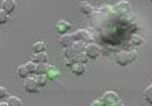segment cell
Instances as JSON below:
<instances>
[{
    "mask_svg": "<svg viewBox=\"0 0 152 106\" xmlns=\"http://www.w3.org/2000/svg\"><path fill=\"white\" fill-rule=\"evenodd\" d=\"M136 57H137L136 52H125V50L118 52V53H115V56H114L115 61H117V64H120V65L129 64L130 61H133Z\"/></svg>",
    "mask_w": 152,
    "mask_h": 106,
    "instance_id": "obj_1",
    "label": "cell"
},
{
    "mask_svg": "<svg viewBox=\"0 0 152 106\" xmlns=\"http://www.w3.org/2000/svg\"><path fill=\"white\" fill-rule=\"evenodd\" d=\"M102 103L103 106H114L118 102V94L114 93V91H106V93L102 95Z\"/></svg>",
    "mask_w": 152,
    "mask_h": 106,
    "instance_id": "obj_2",
    "label": "cell"
},
{
    "mask_svg": "<svg viewBox=\"0 0 152 106\" xmlns=\"http://www.w3.org/2000/svg\"><path fill=\"white\" fill-rule=\"evenodd\" d=\"M84 53L87 55V57H88V58H96L99 56L98 45H95V44H88V45L86 46Z\"/></svg>",
    "mask_w": 152,
    "mask_h": 106,
    "instance_id": "obj_3",
    "label": "cell"
},
{
    "mask_svg": "<svg viewBox=\"0 0 152 106\" xmlns=\"http://www.w3.org/2000/svg\"><path fill=\"white\" fill-rule=\"evenodd\" d=\"M73 42H75V39H73L72 34H63L60 38H58V44H60L61 46H64V48H69V46H72Z\"/></svg>",
    "mask_w": 152,
    "mask_h": 106,
    "instance_id": "obj_4",
    "label": "cell"
},
{
    "mask_svg": "<svg viewBox=\"0 0 152 106\" xmlns=\"http://www.w3.org/2000/svg\"><path fill=\"white\" fill-rule=\"evenodd\" d=\"M25 88L27 93H35L38 88V83L37 80H35V77L33 79V77H28V79H26L25 82Z\"/></svg>",
    "mask_w": 152,
    "mask_h": 106,
    "instance_id": "obj_5",
    "label": "cell"
},
{
    "mask_svg": "<svg viewBox=\"0 0 152 106\" xmlns=\"http://www.w3.org/2000/svg\"><path fill=\"white\" fill-rule=\"evenodd\" d=\"M15 7H16V3L14 0H4L3 4H1V10L6 11L7 14H11L15 10Z\"/></svg>",
    "mask_w": 152,
    "mask_h": 106,
    "instance_id": "obj_6",
    "label": "cell"
},
{
    "mask_svg": "<svg viewBox=\"0 0 152 106\" xmlns=\"http://www.w3.org/2000/svg\"><path fill=\"white\" fill-rule=\"evenodd\" d=\"M72 35H73V39H75V41H83V39L87 38L88 33H87V30H84V29H79V30H76Z\"/></svg>",
    "mask_w": 152,
    "mask_h": 106,
    "instance_id": "obj_7",
    "label": "cell"
},
{
    "mask_svg": "<svg viewBox=\"0 0 152 106\" xmlns=\"http://www.w3.org/2000/svg\"><path fill=\"white\" fill-rule=\"evenodd\" d=\"M33 61L37 63V64H46L48 55L45 53V52H42V53H35L34 57H33Z\"/></svg>",
    "mask_w": 152,
    "mask_h": 106,
    "instance_id": "obj_8",
    "label": "cell"
},
{
    "mask_svg": "<svg viewBox=\"0 0 152 106\" xmlns=\"http://www.w3.org/2000/svg\"><path fill=\"white\" fill-rule=\"evenodd\" d=\"M56 29L58 30V31H61L63 34H66V31L71 29V23L65 22V20H60V22L56 25Z\"/></svg>",
    "mask_w": 152,
    "mask_h": 106,
    "instance_id": "obj_9",
    "label": "cell"
},
{
    "mask_svg": "<svg viewBox=\"0 0 152 106\" xmlns=\"http://www.w3.org/2000/svg\"><path fill=\"white\" fill-rule=\"evenodd\" d=\"M86 72V65L82 63H76L72 67V74L73 75H83Z\"/></svg>",
    "mask_w": 152,
    "mask_h": 106,
    "instance_id": "obj_10",
    "label": "cell"
},
{
    "mask_svg": "<svg viewBox=\"0 0 152 106\" xmlns=\"http://www.w3.org/2000/svg\"><path fill=\"white\" fill-rule=\"evenodd\" d=\"M114 10L117 11V12H126L128 10H130V6H129V3H125V1H122V3L117 4V6L114 7Z\"/></svg>",
    "mask_w": 152,
    "mask_h": 106,
    "instance_id": "obj_11",
    "label": "cell"
},
{
    "mask_svg": "<svg viewBox=\"0 0 152 106\" xmlns=\"http://www.w3.org/2000/svg\"><path fill=\"white\" fill-rule=\"evenodd\" d=\"M45 49H46L45 42L38 41V42H35L34 45H33V50H34L35 53H42V52H45Z\"/></svg>",
    "mask_w": 152,
    "mask_h": 106,
    "instance_id": "obj_12",
    "label": "cell"
},
{
    "mask_svg": "<svg viewBox=\"0 0 152 106\" xmlns=\"http://www.w3.org/2000/svg\"><path fill=\"white\" fill-rule=\"evenodd\" d=\"M77 55V50L75 49V46H69V48H65V58H75Z\"/></svg>",
    "mask_w": 152,
    "mask_h": 106,
    "instance_id": "obj_13",
    "label": "cell"
},
{
    "mask_svg": "<svg viewBox=\"0 0 152 106\" xmlns=\"http://www.w3.org/2000/svg\"><path fill=\"white\" fill-rule=\"evenodd\" d=\"M50 67L48 64H38L37 65V75H48Z\"/></svg>",
    "mask_w": 152,
    "mask_h": 106,
    "instance_id": "obj_14",
    "label": "cell"
},
{
    "mask_svg": "<svg viewBox=\"0 0 152 106\" xmlns=\"http://www.w3.org/2000/svg\"><path fill=\"white\" fill-rule=\"evenodd\" d=\"M144 99H145L149 105H152V84H149L145 90H144Z\"/></svg>",
    "mask_w": 152,
    "mask_h": 106,
    "instance_id": "obj_15",
    "label": "cell"
},
{
    "mask_svg": "<svg viewBox=\"0 0 152 106\" xmlns=\"http://www.w3.org/2000/svg\"><path fill=\"white\" fill-rule=\"evenodd\" d=\"M79 10L82 11L83 14H86V15H90V14L92 12V7L87 3H80L79 4Z\"/></svg>",
    "mask_w": 152,
    "mask_h": 106,
    "instance_id": "obj_16",
    "label": "cell"
},
{
    "mask_svg": "<svg viewBox=\"0 0 152 106\" xmlns=\"http://www.w3.org/2000/svg\"><path fill=\"white\" fill-rule=\"evenodd\" d=\"M16 72H18V75H19L20 77H26L28 74H30L26 65H19V67L16 68Z\"/></svg>",
    "mask_w": 152,
    "mask_h": 106,
    "instance_id": "obj_17",
    "label": "cell"
},
{
    "mask_svg": "<svg viewBox=\"0 0 152 106\" xmlns=\"http://www.w3.org/2000/svg\"><path fill=\"white\" fill-rule=\"evenodd\" d=\"M7 103H8V106H22V102L18 96H10Z\"/></svg>",
    "mask_w": 152,
    "mask_h": 106,
    "instance_id": "obj_18",
    "label": "cell"
},
{
    "mask_svg": "<svg viewBox=\"0 0 152 106\" xmlns=\"http://www.w3.org/2000/svg\"><path fill=\"white\" fill-rule=\"evenodd\" d=\"M37 63H34V61H28L27 64H26V67H27V69H28V72L30 74H37Z\"/></svg>",
    "mask_w": 152,
    "mask_h": 106,
    "instance_id": "obj_19",
    "label": "cell"
},
{
    "mask_svg": "<svg viewBox=\"0 0 152 106\" xmlns=\"http://www.w3.org/2000/svg\"><path fill=\"white\" fill-rule=\"evenodd\" d=\"M35 80H37L38 86H45L48 82V76L46 75H37V76H35Z\"/></svg>",
    "mask_w": 152,
    "mask_h": 106,
    "instance_id": "obj_20",
    "label": "cell"
},
{
    "mask_svg": "<svg viewBox=\"0 0 152 106\" xmlns=\"http://www.w3.org/2000/svg\"><path fill=\"white\" fill-rule=\"evenodd\" d=\"M87 55H86L84 52H83V53H77V55H76V57H75V61L76 63H82V64H84L86 61H87Z\"/></svg>",
    "mask_w": 152,
    "mask_h": 106,
    "instance_id": "obj_21",
    "label": "cell"
},
{
    "mask_svg": "<svg viewBox=\"0 0 152 106\" xmlns=\"http://www.w3.org/2000/svg\"><path fill=\"white\" fill-rule=\"evenodd\" d=\"M73 46H75V49L77 50V53H83V52L86 50V46L87 45H84L82 41H77L76 44H73Z\"/></svg>",
    "mask_w": 152,
    "mask_h": 106,
    "instance_id": "obj_22",
    "label": "cell"
},
{
    "mask_svg": "<svg viewBox=\"0 0 152 106\" xmlns=\"http://www.w3.org/2000/svg\"><path fill=\"white\" fill-rule=\"evenodd\" d=\"M132 44L133 45H140V44H142V38L140 35H132Z\"/></svg>",
    "mask_w": 152,
    "mask_h": 106,
    "instance_id": "obj_23",
    "label": "cell"
},
{
    "mask_svg": "<svg viewBox=\"0 0 152 106\" xmlns=\"http://www.w3.org/2000/svg\"><path fill=\"white\" fill-rule=\"evenodd\" d=\"M7 20H8V14L1 10L0 11V23H6Z\"/></svg>",
    "mask_w": 152,
    "mask_h": 106,
    "instance_id": "obj_24",
    "label": "cell"
},
{
    "mask_svg": "<svg viewBox=\"0 0 152 106\" xmlns=\"http://www.w3.org/2000/svg\"><path fill=\"white\" fill-rule=\"evenodd\" d=\"M57 74H58V71H57L56 68H52V67H50V69H49V72H48V75L50 77H56Z\"/></svg>",
    "mask_w": 152,
    "mask_h": 106,
    "instance_id": "obj_25",
    "label": "cell"
},
{
    "mask_svg": "<svg viewBox=\"0 0 152 106\" xmlns=\"http://www.w3.org/2000/svg\"><path fill=\"white\" fill-rule=\"evenodd\" d=\"M65 64L68 65V67L72 68L73 65L76 64V61H75V58H65Z\"/></svg>",
    "mask_w": 152,
    "mask_h": 106,
    "instance_id": "obj_26",
    "label": "cell"
},
{
    "mask_svg": "<svg viewBox=\"0 0 152 106\" xmlns=\"http://www.w3.org/2000/svg\"><path fill=\"white\" fill-rule=\"evenodd\" d=\"M7 96V90L4 87H0V98H6Z\"/></svg>",
    "mask_w": 152,
    "mask_h": 106,
    "instance_id": "obj_27",
    "label": "cell"
},
{
    "mask_svg": "<svg viewBox=\"0 0 152 106\" xmlns=\"http://www.w3.org/2000/svg\"><path fill=\"white\" fill-rule=\"evenodd\" d=\"M91 106H103V103H102V101H94Z\"/></svg>",
    "mask_w": 152,
    "mask_h": 106,
    "instance_id": "obj_28",
    "label": "cell"
},
{
    "mask_svg": "<svg viewBox=\"0 0 152 106\" xmlns=\"http://www.w3.org/2000/svg\"><path fill=\"white\" fill-rule=\"evenodd\" d=\"M114 106H125V105H124V103H122V102H120V101H118V102H117V103H115V105H114Z\"/></svg>",
    "mask_w": 152,
    "mask_h": 106,
    "instance_id": "obj_29",
    "label": "cell"
},
{
    "mask_svg": "<svg viewBox=\"0 0 152 106\" xmlns=\"http://www.w3.org/2000/svg\"><path fill=\"white\" fill-rule=\"evenodd\" d=\"M0 106H8V103H7V102H1V103H0Z\"/></svg>",
    "mask_w": 152,
    "mask_h": 106,
    "instance_id": "obj_30",
    "label": "cell"
}]
</instances>
